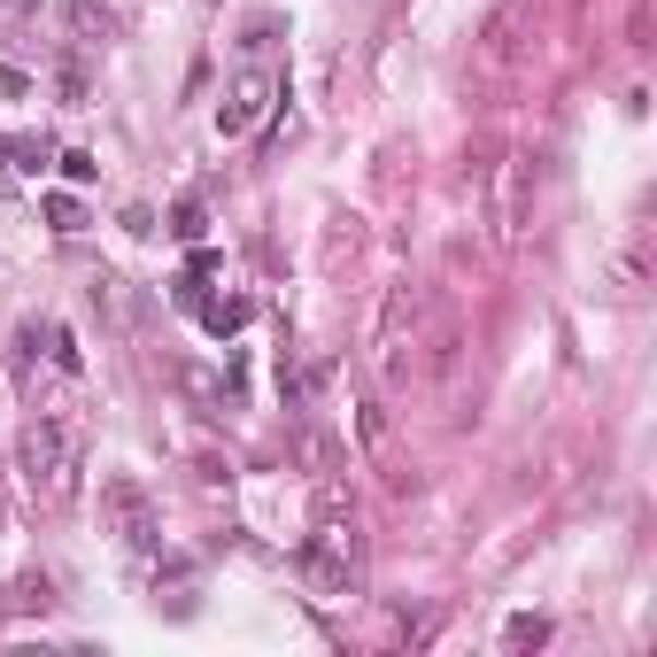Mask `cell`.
I'll list each match as a JSON object with an SVG mask.
<instances>
[{
    "label": "cell",
    "mask_w": 657,
    "mask_h": 657,
    "mask_svg": "<svg viewBox=\"0 0 657 657\" xmlns=\"http://www.w3.org/2000/svg\"><path fill=\"white\" fill-rule=\"evenodd\" d=\"M302 581L317 596H356L364 588V534H356V503L341 496V479H317V519L302 542Z\"/></svg>",
    "instance_id": "obj_1"
},
{
    "label": "cell",
    "mask_w": 657,
    "mask_h": 657,
    "mask_svg": "<svg viewBox=\"0 0 657 657\" xmlns=\"http://www.w3.org/2000/svg\"><path fill=\"white\" fill-rule=\"evenodd\" d=\"M77 472H86V418L77 410H32L24 426V487L39 511L77 503Z\"/></svg>",
    "instance_id": "obj_2"
},
{
    "label": "cell",
    "mask_w": 657,
    "mask_h": 657,
    "mask_svg": "<svg viewBox=\"0 0 657 657\" xmlns=\"http://www.w3.org/2000/svg\"><path fill=\"white\" fill-rule=\"evenodd\" d=\"M372 349H379V379H387V387H410V379H418V349H426V302H418V287H394V294H387Z\"/></svg>",
    "instance_id": "obj_3"
},
{
    "label": "cell",
    "mask_w": 657,
    "mask_h": 657,
    "mask_svg": "<svg viewBox=\"0 0 657 657\" xmlns=\"http://www.w3.org/2000/svg\"><path fill=\"white\" fill-rule=\"evenodd\" d=\"M101 519H109V534L132 549V557H147L155 542H162V511H155V496L132 479V472H117V479H101Z\"/></svg>",
    "instance_id": "obj_4"
},
{
    "label": "cell",
    "mask_w": 657,
    "mask_h": 657,
    "mask_svg": "<svg viewBox=\"0 0 657 657\" xmlns=\"http://www.w3.org/2000/svg\"><path fill=\"white\" fill-rule=\"evenodd\" d=\"M271 101H279V70H240L232 86H224V101H217V132H224V139L256 132Z\"/></svg>",
    "instance_id": "obj_5"
},
{
    "label": "cell",
    "mask_w": 657,
    "mask_h": 657,
    "mask_svg": "<svg viewBox=\"0 0 657 657\" xmlns=\"http://www.w3.org/2000/svg\"><path fill=\"white\" fill-rule=\"evenodd\" d=\"M202 325H209L217 341H232L240 325H248V302H240V294H217V302H202Z\"/></svg>",
    "instance_id": "obj_6"
},
{
    "label": "cell",
    "mask_w": 657,
    "mask_h": 657,
    "mask_svg": "<svg viewBox=\"0 0 657 657\" xmlns=\"http://www.w3.org/2000/svg\"><path fill=\"white\" fill-rule=\"evenodd\" d=\"M356 434H364V449H372V457H387V449H394V426H387V402H356Z\"/></svg>",
    "instance_id": "obj_7"
},
{
    "label": "cell",
    "mask_w": 657,
    "mask_h": 657,
    "mask_svg": "<svg viewBox=\"0 0 657 657\" xmlns=\"http://www.w3.org/2000/svg\"><path fill=\"white\" fill-rule=\"evenodd\" d=\"M70 24L86 32V39H109V32H117V16L101 9V0H70Z\"/></svg>",
    "instance_id": "obj_8"
},
{
    "label": "cell",
    "mask_w": 657,
    "mask_h": 657,
    "mask_svg": "<svg viewBox=\"0 0 657 657\" xmlns=\"http://www.w3.org/2000/svg\"><path fill=\"white\" fill-rule=\"evenodd\" d=\"M47 349H54V372H62V379H77V372H86V349H77V341L62 333V325H47Z\"/></svg>",
    "instance_id": "obj_9"
},
{
    "label": "cell",
    "mask_w": 657,
    "mask_h": 657,
    "mask_svg": "<svg viewBox=\"0 0 657 657\" xmlns=\"http://www.w3.org/2000/svg\"><path fill=\"white\" fill-rule=\"evenodd\" d=\"M47 224H54V232H86V209H77V194H47Z\"/></svg>",
    "instance_id": "obj_10"
},
{
    "label": "cell",
    "mask_w": 657,
    "mask_h": 657,
    "mask_svg": "<svg viewBox=\"0 0 657 657\" xmlns=\"http://www.w3.org/2000/svg\"><path fill=\"white\" fill-rule=\"evenodd\" d=\"M171 232H179V240H202V232H209L202 202H179V209H171Z\"/></svg>",
    "instance_id": "obj_11"
},
{
    "label": "cell",
    "mask_w": 657,
    "mask_h": 657,
    "mask_svg": "<svg viewBox=\"0 0 657 657\" xmlns=\"http://www.w3.org/2000/svg\"><path fill=\"white\" fill-rule=\"evenodd\" d=\"M534 642H549V619H511V649H534Z\"/></svg>",
    "instance_id": "obj_12"
},
{
    "label": "cell",
    "mask_w": 657,
    "mask_h": 657,
    "mask_svg": "<svg viewBox=\"0 0 657 657\" xmlns=\"http://www.w3.org/2000/svg\"><path fill=\"white\" fill-rule=\"evenodd\" d=\"M62 171H70V179H77V186H86V179H94V171H101V162H94V155H86V147H70V155H62Z\"/></svg>",
    "instance_id": "obj_13"
},
{
    "label": "cell",
    "mask_w": 657,
    "mask_h": 657,
    "mask_svg": "<svg viewBox=\"0 0 657 657\" xmlns=\"http://www.w3.org/2000/svg\"><path fill=\"white\" fill-rule=\"evenodd\" d=\"M0 155H9V139H0Z\"/></svg>",
    "instance_id": "obj_14"
}]
</instances>
